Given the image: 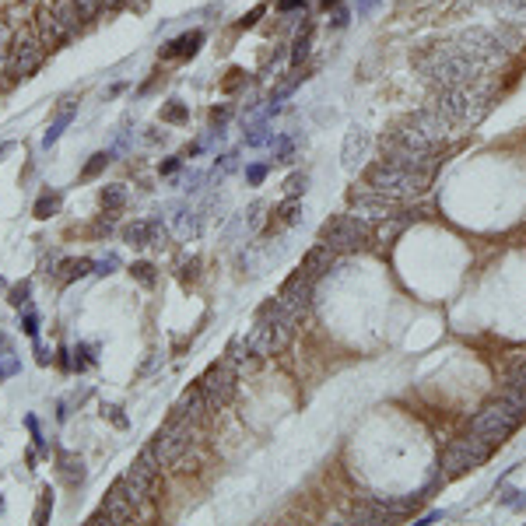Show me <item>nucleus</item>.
Instances as JSON below:
<instances>
[{
	"instance_id": "obj_1",
	"label": "nucleus",
	"mask_w": 526,
	"mask_h": 526,
	"mask_svg": "<svg viewBox=\"0 0 526 526\" xmlns=\"http://www.w3.org/2000/svg\"><path fill=\"white\" fill-rule=\"evenodd\" d=\"M414 67L421 71L425 81L439 84V88H456V84H470L477 81L481 67L474 60L459 49V43H442V46H431L428 53H421L414 60Z\"/></svg>"
},
{
	"instance_id": "obj_2",
	"label": "nucleus",
	"mask_w": 526,
	"mask_h": 526,
	"mask_svg": "<svg viewBox=\"0 0 526 526\" xmlns=\"http://www.w3.org/2000/svg\"><path fill=\"white\" fill-rule=\"evenodd\" d=\"M428 172H418V169H407V165H396V162H386V158H379V162H372L365 169V182L368 187H376V190H383L386 197H393V200H411V197H418L425 187H428Z\"/></svg>"
},
{
	"instance_id": "obj_3",
	"label": "nucleus",
	"mask_w": 526,
	"mask_h": 526,
	"mask_svg": "<svg viewBox=\"0 0 526 526\" xmlns=\"http://www.w3.org/2000/svg\"><path fill=\"white\" fill-rule=\"evenodd\" d=\"M431 109H439L453 127H474L488 112V95L470 81V84H456V88H442Z\"/></svg>"
},
{
	"instance_id": "obj_4",
	"label": "nucleus",
	"mask_w": 526,
	"mask_h": 526,
	"mask_svg": "<svg viewBox=\"0 0 526 526\" xmlns=\"http://www.w3.org/2000/svg\"><path fill=\"white\" fill-rule=\"evenodd\" d=\"M526 421V407H519V404H512L509 396H494V400H488V404L470 418V431H477V435H484L488 442H505L512 431L519 428Z\"/></svg>"
},
{
	"instance_id": "obj_5",
	"label": "nucleus",
	"mask_w": 526,
	"mask_h": 526,
	"mask_svg": "<svg viewBox=\"0 0 526 526\" xmlns=\"http://www.w3.org/2000/svg\"><path fill=\"white\" fill-rule=\"evenodd\" d=\"M396 141H404L411 147H421V151H439L446 144V137L453 134V123L439 112V109H421L414 116H407L404 123H400L396 130H390Z\"/></svg>"
},
{
	"instance_id": "obj_6",
	"label": "nucleus",
	"mask_w": 526,
	"mask_h": 526,
	"mask_svg": "<svg viewBox=\"0 0 526 526\" xmlns=\"http://www.w3.org/2000/svg\"><path fill=\"white\" fill-rule=\"evenodd\" d=\"M494 453V442H488L484 435H477V431H467V435H459L446 446L442 453V477H459V474H467L474 467H481V463Z\"/></svg>"
},
{
	"instance_id": "obj_7",
	"label": "nucleus",
	"mask_w": 526,
	"mask_h": 526,
	"mask_svg": "<svg viewBox=\"0 0 526 526\" xmlns=\"http://www.w3.org/2000/svg\"><path fill=\"white\" fill-rule=\"evenodd\" d=\"M197 431H200V425L182 421V418H172V421L158 431V435L151 439V453L158 456L162 467H176V470H179V463L187 459L190 446L197 442Z\"/></svg>"
},
{
	"instance_id": "obj_8",
	"label": "nucleus",
	"mask_w": 526,
	"mask_h": 526,
	"mask_svg": "<svg viewBox=\"0 0 526 526\" xmlns=\"http://www.w3.org/2000/svg\"><path fill=\"white\" fill-rule=\"evenodd\" d=\"M368 239H372V228H368L358 214H337L330 218L320 232V242L330 246L333 253H355V250H365Z\"/></svg>"
},
{
	"instance_id": "obj_9",
	"label": "nucleus",
	"mask_w": 526,
	"mask_h": 526,
	"mask_svg": "<svg viewBox=\"0 0 526 526\" xmlns=\"http://www.w3.org/2000/svg\"><path fill=\"white\" fill-rule=\"evenodd\" d=\"M158 470H162V463H158V456H154L151 446H147V449L134 459V467L119 477L123 488H127V494H130V502L137 505V512L154 499V488H158Z\"/></svg>"
},
{
	"instance_id": "obj_10",
	"label": "nucleus",
	"mask_w": 526,
	"mask_h": 526,
	"mask_svg": "<svg viewBox=\"0 0 526 526\" xmlns=\"http://www.w3.org/2000/svg\"><path fill=\"white\" fill-rule=\"evenodd\" d=\"M46 46L36 39V28L28 25V28H18V39L14 46L8 49V77L18 81V77H32L39 67H43V60H46Z\"/></svg>"
},
{
	"instance_id": "obj_11",
	"label": "nucleus",
	"mask_w": 526,
	"mask_h": 526,
	"mask_svg": "<svg viewBox=\"0 0 526 526\" xmlns=\"http://www.w3.org/2000/svg\"><path fill=\"white\" fill-rule=\"evenodd\" d=\"M313 285H316L313 277H309L305 270H298V274H291L288 281L281 285V291H277V298H274L277 313H281L285 320H291L295 326L309 313V302H313Z\"/></svg>"
},
{
	"instance_id": "obj_12",
	"label": "nucleus",
	"mask_w": 526,
	"mask_h": 526,
	"mask_svg": "<svg viewBox=\"0 0 526 526\" xmlns=\"http://www.w3.org/2000/svg\"><path fill=\"white\" fill-rule=\"evenodd\" d=\"M235 383H239V376H235V368H232V361H214L207 372L200 376V390H204V396H207V404H211V411H222L228 400L235 396Z\"/></svg>"
},
{
	"instance_id": "obj_13",
	"label": "nucleus",
	"mask_w": 526,
	"mask_h": 526,
	"mask_svg": "<svg viewBox=\"0 0 526 526\" xmlns=\"http://www.w3.org/2000/svg\"><path fill=\"white\" fill-rule=\"evenodd\" d=\"M456 43H459V49L467 53L481 71H484V67H494V64H499V60L505 56L502 39H499V36H491L488 28H470V32H463Z\"/></svg>"
},
{
	"instance_id": "obj_14",
	"label": "nucleus",
	"mask_w": 526,
	"mask_h": 526,
	"mask_svg": "<svg viewBox=\"0 0 526 526\" xmlns=\"http://www.w3.org/2000/svg\"><path fill=\"white\" fill-rule=\"evenodd\" d=\"M351 207L361 214V218H393V211L400 207V200H393V197H386L383 190H376V187H365L361 190H351Z\"/></svg>"
},
{
	"instance_id": "obj_15",
	"label": "nucleus",
	"mask_w": 526,
	"mask_h": 526,
	"mask_svg": "<svg viewBox=\"0 0 526 526\" xmlns=\"http://www.w3.org/2000/svg\"><path fill=\"white\" fill-rule=\"evenodd\" d=\"M32 28H36V39L46 46V49H56L60 43H67L71 39V32L64 25L56 21V14H53V8L46 4V8H39L36 14H32Z\"/></svg>"
},
{
	"instance_id": "obj_16",
	"label": "nucleus",
	"mask_w": 526,
	"mask_h": 526,
	"mask_svg": "<svg viewBox=\"0 0 526 526\" xmlns=\"http://www.w3.org/2000/svg\"><path fill=\"white\" fill-rule=\"evenodd\" d=\"M211 414V404H207V396L200 386H190V390H182V396L176 400V414L172 418H182V421H193V425H204Z\"/></svg>"
},
{
	"instance_id": "obj_17",
	"label": "nucleus",
	"mask_w": 526,
	"mask_h": 526,
	"mask_svg": "<svg viewBox=\"0 0 526 526\" xmlns=\"http://www.w3.org/2000/svg\"><path fill=\"white\" fill-rule=\"evenodd\" d=\"M106 512H109V523H130L134 516H137V505L130 502V494H127V488H123V481H116L112 488H109V494H106Z\"/></svg>"
},
{
	"instance_id": "obj_18",
	"label": "nucleus",
	"mask_w": 526,
	"mask_h": 526,
	"mask_svg": "<svg viewBox=\"0 0 526 526\" xmlns=\"http://www.w3.org/2000/svg\"><path fill=\"white\" fill-rule=\"evenodd\" d=\"M49 8H53L56 21L64 25L71 36H77L81 28L88 25V21H84V14H81V8H77V0H49Z\"/></svg>"
},
{
	"instance_id": "obj_19",
	"label": "nucleus",
	"mask_w": 526,
	"mask_h": 526,
	"mask_svg": "<svg viewBox=\"0 0 526 526\" xmlns=\"http://www.w3.org/2000/svg\"><path fill=\"white\" fill-rule=\"evenodd\" d=\"M330 263H333V250H330V246H313V250H309L305 253V260H302V270L309 274V277H313V281H320V277L330 270Z\"/></svg>"
},
{
	"instance_id": "obj_20",
	"label": "nucleus",
	"mask_w": 526,
	"mask_h": 526,
	"mask_svg": "<svg viewBox=\"0 0 526 526\" xmlns=\"http://www.w3.org/2000/svg\"><path fill=\"white\" fill-rule=\"evenodd\" d=\"M365 151H368V134H365L361 127H351V130L344 134V165L355 169V165L365 158Z\"/></svg>"
},
{
	"instance_id": "obj_21",
	"label": "nucleus",
	"mask_w": 526,
	"mask_h": 526,
	"mask_svg": "<svg viewBox=\"0 0 526 526\" xmlns=\"http://www.w3.org/2000/svg\"><path fill=\"white\" fill-rule=\"evenodd\" d=\"M200 43H204V32H187V36H179L176 43H169V46L162 49V60H176V56H193Z\"/></svg>"
},
{
	"instance_id": "obj_22",
	"label": "nucleus",
	"mask_w": 526,
	"mask_h": 526,
	"mask_svg": "<svg viewBox=\"0 0 526 526\" xmlns=\"http://www.w3.org/2000/svg\"><path fill=\"white\" fill-rule=\"evenodd\" d=\"M56 463H60V474H64L67 484H81V481H84V463H81V456H74V453H60Z\"/></svg>"
},
{
	"instance_id": "obj_23",
	"label": "nucleus",
	"mask_w": 526,
	"mask_h": 526,
	"mask_svg": "<svg viewBox=\"0 0 526 526\" xmlns=\"http://www.w3.org/2000/svg\"><path fill=\"white\" fill-rule=\"evenodd\" d=\"M151 222H134V225H127L123 228V239H127L130 246H147L151 242Z\"/></svg>"
},
{
	"instance_id": "obj_24",
	"label": "nucleus",
	"mask_w": 526,
	"mask_h": 526,
	"mask_svg": "<svg viewBox=\"0 0 526 526\" xmlns=\"http://www.w3.org/2000/svg\"><path fill=\"white\" fill-rule=\"evenodd\" d=\"M71 119H74V99H71V106H64V109H60V116H56V123H53V127L46 130L43 144L49 147V144H53V141H56L60 134H64V127H67V123H71Z\"/></svg>"
},
{
	"instance_id": "obj_25",
	"label": "nucleus",
	"mask_w": 526,
	"mask_h": 526,
	"mask_svg": "<svg viewBox=\"0 0 526 526\" xmlns=\"http://www.w3.org/2000/svg\"><path fill=\"white\" fill-rule=\"evenodd\" d=\"M99 200H102L106 211H119L123 204H127V190H123L119 182H116V187H102V197Z\"/></svg>"
},
{
	"instance_id": "obj_26",
	"label": "nucleus",
	"mask_w": 526,
	"mask_h": 526,
	"mask_svg": "<svg viewBox=\"0 0 526 526\" xmlns=\"http://www.w3.org/2000/svg\"><path fill=\"white\" fill-rule=\"evenodd\" d=\"M91 267H95V263H91L88 256H77V260H64V274H60V277H64V281H74V277H84V274H91Z\"/></svg>"
},
{
	"instance_id": "obj_27",
	"label": "nucleus",
	"mask_w": 526,
	"mask_h": 526,
	"mask_svg": "<svg viewBox=\"0 0 526 526\" xmlns=\"http://www.w3.org/2000/svg\"><path fill=\"white\" fill-rule=\"evenodd\" d=\"M56 207H60V193H43V197L36 200V218L46 222L49 214H56Z\"/></svg>"
},
{
	"instance_id": "obj_28",
	"label": "nucleus",
	"mask_w": 526,
	"mask_h": 526,
	"mask_svg": "<svg viewBox=\"0 0 526 526\" xmlns=\"http://www.w3.org/2000/svg\"><path fill=\"white\" fill-rule=\"evenodd\" d=\"M109 165V154L106 151H99V154H91V162L84 165V172H81V182H88V179H95V176H102V169Z\"/></svg>"
},
{
	"instance_id": "obj_29",
	"label": "nucleus",
	"mask_w": 526,
	"mask_h": 526,
	"mask_svg": "<svg viewBox=\"0 0 526 526\" xmlns=\"http://www.w3.org/2000/svg\"><path fill=\"white\" fill-rule=\"evenodd\" d=\"M14 39H18V25L8 21V18H0V53H8L14 46Z\"/></svg>"
},
{
	"instance_id": "obj_30",
	"label": "nucleus",
	"mask_w": 526,
	"mask_h": 526,
	"mask_svg": "<svg viewBox=\"0 0 526 526\" xmlns=\"http://www.w3.org/2000/svg\"><path fill=\"white\" fill-rule=\"evenodd\" d=\"M187 119H190V112L182 102H172V106L162 109V123H187Z\"/></svg>"
},
{
	"instance_id": "obj_31",
	"label": "nucleus",
	"mask_w": 526,
	"mask_h": 526,
	"mask_svg": "<svg viewBox=\"0 0 526 526\" xmlns=\"http://www.w3.org/2000/svg\"><path fill=\"white\" fill-rule=\"evenodd\" d=\"M298 214H302V204L285 200V204H281V211H277V218H281V225H295V222H298Z\"/></svg>"
},
{
	"instance_id": "obj_32",
	"label": "nucleus",
	"mask_w": 526,
	"mask_h": 526,
	"mask_svg": "<svg viewBox=\"0 0 526 526\" xmlns=\"http://www.w3.org/2000/svg\"><path fill=\"white\" fill-rule=\"evenodd\" d=\"M28 291H32V285H28V281H21V285L8 288V302H11L14 309H21V305L28 302Z\"/></svg>"
},
{
	"instance_id": "obj_33",
	"label": "nucleus",
	"mask_w": 526,
	"mask_h": 526,
	"mask_svg": "<svg viewBox=\"0 0 526 526\" xmlns=\"http://www.w3.org/2000/svg\"><path fill=\"white\" fill-rule=\"evenodd\" d=\"M53 512V491L49 488H43V494H39V505H36V523H46V516Z\"/></svg>"
},
{
	"instance_id": "obj_34",
	"label": "nucleus",
	"mask_w": 526,
	"mask_h": 526,
	"mask_svg": "<svg viewBox=\"0 0 526 526\" xmlns=\"http://www.w3.org/2000/svg\"><path fill=\"white\" fill-rule=\"evenodd\" d=\"M130 274L137 277L141 285H154V267H151V263H144V260H141V263H134V267H130Z\"/></svg>"
},
{
	"instance_id": "obj_35",
	"label": "nucleus",
	"mask_w": 526,
	"mask_h": 526,
	"mask_svg": "<svg viewBox=\"0 0 526 526\" xmlns=\"http://www.w3.org/2000/svg\"><path fill=\"white\" fill-rule=\"evenodd\" d=\"M77 8H81L84 21H95L102 14V0H77Z\"/></svg>"
},
{
	"instance_id": "obj_36",
	"label": "nucleus",
	"mask_w": 526,
	"mask_h": 526,
	"mask_svg": "<svg viewBox=\"0 0 526 526\" xmlns=\"http://www.w3.org/2000/svg\"><path fill=\"white\" fill-rule=\"evenodd\" d=\"M305 53H309V32L295 39V49H291V64H295V67H298L302 60H305Z\"/></svg>"
},
{
	"instance_id": "obj_37",
	"label": "nucleus",
	"mask_w": 526,
	"mask_h": 526,
	"mask_svg": "<svg viewBox=\"0 0 526 526\" xmlns=\"http://www.w3.org/2000/svg\"><path fill=\"white\" fill-rule=\"evenodd\" d=\"M102 418H109L116 428H123V425H127V418H123V414H119V407H112V404H102Z\"/></svg>"
},
{
	"instance_id": "obj_38",
	"label": "nucleus",
	"mask_w": 526,
	"mask_h": 526,
	"mask_svg": "<svg viewBox=\"0 0 526 526\" xmlns=\"http://www.w3.org/2000/svg\"><path fill=\"white\" fill-rule=\"evenodd\" d=\"M305 182H309L305 172H302V176H291V179H288V197H295L298 190H305Z\"/></svg>"
},
{
	"instance_id": "obj_39",
	"label": "nucleus",
	"mask_w": 526,
	"mask_h": 526,
	"mask_svg": "<svg viewBox=\"0 0 526 526\" xmlns=\"http://www.w3.org/2000/svg\"><path fill=\"white\" fill-rule=\"evenodd\" d=\"M21 326H25V333H28V337H36V333H39V320H36L32 313H25V320H21Z\"/></svg>"
},
{
	"instance_id": "obj_40",
	"label": "nucleus",
	"mask_w": 526,
	"mask_h": 526,
	"mask_svg": "<svg viewBox=\"0 0 526 526\" xmlns=\"http://www.w3.org/2000/svg\"><path fill=\"white\" fill-rule=\"evenodd\" d=\"M267 176V169L263 165H250V169H246V179H250V182H260Z\"/></svg>"
},
{
	"instance_id": "obj_41",
	"label": "nucleus",
	"mask_w": 526,
	"mask_h": 526,
	"mask_svg": "<svg viewBox=\"0 0 526 526\" xmlns=\"http://www.w3.org/2000/svg\"><path fill=\"white\" fill-rule=\"evenodd\" d=\"M127 8V0H102V11H119Z\"/></svg>"
},
{
	"instance_id": "obj_42",
	"label": "nucleus",
	"mask_w": 526,
	"mask_h": 526,
	"mask_svg": "<svg viewBox=\"0 0 526 526\" xmlns=\"http://www.w3.org/2000/svg\"><path fill=\"white\" fill-rule=\"evenodd\" d=\"M179 169V158H169V162H162V176H169V172H176Z\"/></svg>"
},
{
	"instance_id": "obj_43",
	"label": "nucleus",
	"mask_w": 526,
	"mask_h": 526,
	"mask_svg": "<svg viewBox=\"0 0 526 526\" xmlns=\"http://www.w3.org/2000/svg\"><path fill=\"white\" fill-rule=\"evenodd\" d=\"M291 8H305V0H281V11H291Z\"/></svg>"
},
{
	"instance_id": "obj_44",
	"label": "nucleus",
	"mask_w": 526,
	"mask_h": 526,
	"mask_svg": "<svg viewBox=\"0 0 526 526\" xmlns=\"http://www.w3.org/2000/svg\"><path fill=\"white\" fill-rule=\"evenodd\" d=\"M8 291V281H4V277H0V295H4Z\"/></svg>"
},
{
	"instance_id": "obj_45",
	"label": "nucleus",
	"mask_w": 526,
	"mask_h": 526,
	"mask_svg": "<svg viewBox=\"0 0 526 526\" xmlns=\"http://www.w3.org/2000/svg\"><path fill=\"white\" fill-rule=\"evenodd\" d=\"M330 4H337V0H323V8H330Z\"/></svg>"
},
{
	"instance_id": "obj_46",
	"label": "nucleus",
	"mask_w": 526,
	"mask_h": 526,
	"mask_svg": "<svg viewBox=\"0 0 526 526\" xmlns=\"http://www.w3.org/2000/svg\"><path fill=\"white\" fill-rule=\"evenodd\" d=\"M0 509H4V502H0Z\"/></svg>"
},
{
	"instance_id": "obj_47",
	"label": "nucleus",
	"mask_w": 526,
	"mask_h": 526,
	"mask_svg": "<svg viewBox=\"0 0 526 526\" xmlns=\"http://www.w3.org/2000/svg\"><path fill=\"white\" fill-rule=\"evenodd\" d=\"M0 376H4V372H0Z\"/></svg>"
}]
</instances>
